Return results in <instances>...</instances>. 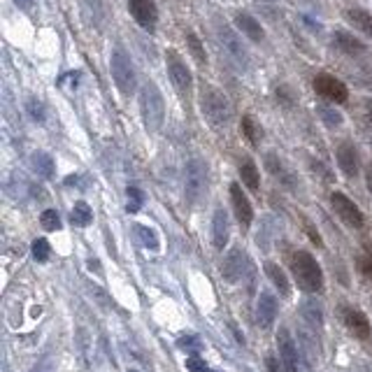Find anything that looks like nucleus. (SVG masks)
I'll return each instance as SVG.
<instances>
[{"instance_id": "b1692460", "label": "nucleus", "mask_w": 372, "mask_h": 372, "mask_svg": "<svg viewBox=\"0 0 372 372\" xmlns=\"http://www.w3.org/2000/svg\"><path fill=\"white\" fill-rule=\"evenodd\" d=\"M31 165H33V170H35L40 177H45V179H49L54 175V170H56V163H54V159L47 152H35V154H33Z\"/></svg>"}, {"instance_id": "c756f323", "label": "nucleus", "mask_w": 372, "mask_h": 372, "mask_svg": "<svg viewBox=\"0 0 372 372\" xmlns=\"http://www.w3.org/2000/svg\"><path fill=\"white\" fill-rule=\"evenodd\" d=\"M186 45H188V51H191V56L195 58V63L205 65V63H207L205 47H202V42H200L198 35H195L193 31H188V33H186Z\"/></svg>"}, {"instance_id": "79ce46f5", "label": "nucleus", "mask_w": 372, "mask_h": 372, "mask_svg": "<svg viewBox=\"0 0 372 372\" xmlns=\"http://www.w3.org/2000/svg\"><path fill=\"white\" fill-rule=\"evenodd\" d=\"M365 181H368V191L372 193V165L365 168Z\"/></svg>"}, {"instance_id": "e433bc0d", "label": "nucleus", "mask_w": 372, "mask_h": 372, "mask_svg": "<svg viewBox=\"0 0 372 372\" xmlns=\"http://www.w3.org/2000/svg\"><path fill=\"white\" fill-rule=\"evenodd\" d=\"M177 347L179 349H186V351H200L202 349V342L195 335H181L179 340H177Z\"/></svg>"}, {"instance_id": "c85d7f7f", "label": "nucleus", "mask_w": 372, "mask_h": 372, "mask_svg": "<svg viewBox=\"0 0 372 372\" xmlns=\"http://www.w3.org/2000/svg\"><path fill=\"white\" fill-rule=\"evenodd\" d=\"M135 233H138V240H140L142 247L152 249V252H156V249L161 247L159 235H156V231H154V228H149V226H135Z\"/></svg>"}, {"instance_id": "c9c22d12", "label": "nucleus", "mask_w": 372, "mask_h": 372, "mask_svg": "<svg viewBox=\"0 0 372 372\" xmlns=\"http://www.w3.org/2000/svg\"><path fill=\"white\" fill-rule=\"evenodd\" d=\"M49 242H47L45 238H38V240H33V256L40 261V263H45L47 259H49Z\"/></svg>"}, {"instance_id": "7c9ffc66", "label": "nucleus", "mask_w": 372, "mask_h": 372, "mask_svg": "<svg viewBox=\"0 0 372 372\" xmlns=\"http://www.w3.org/2000/svg\"><path fill=\"white\" fill-rule=\"evenodd\" d=\"M298 337H300L302 356H305L307 365H312L316 361V356H319V349H316V344L312 342V335H309L307 330H300V333H298Z\"/></svg>"}, {"instance_id": "aec40b11", "label": "nucleus", "mask_w": 372, "mask_h": 372, "mask_svg": "<svg viewBox=\"0 0 372 372\" xmlns=\"http://www.w3.org/2000/svg\"><path fill=\"white\" fill-rule=\"evenodd\" d=\"M235 24H238V29L245 33L252 42H263V40H266V31H263L261 22L259 19H254L252 15H247V12L235 15Z\"/></svg>"}, {"instance_id": "58836bf2", "label": "nucleus", "mask_w": 372, "mask_h": 372, "mask_svg": "<svg viewBox=\"0 0 372 372\" xmlns=\"http://www.w3.org/2000/svg\"><path fill=\"white\" fill-rule=\"evenodd\" d=\"M358 270L365 277H372V252H365L361 259H358Z\"/></svg>"}, {"instance_id": "ea45409f", "label": "nucleus", "mask_w": 372, "mask_h": 372, "mask_svg": "<svg viewBox=\"0 0 372 372\" xmlns=\"http://www.w3.org/2000/svg\"><path fill=\"white\" fill-rule=\"evenodd\" d=\"M15 5H17L19 10L29 12V10H33V5H35V0H15Z\"/></svg>"}, {"instance_id": "4c0bfd02", "label": "nucleus", "mask_w": 372, "mask_h": 372, "mask_svg": "<svg viewBox=\"0 0 372 372\" xmlns=\"http://www.w3.org/2000/svg\"><path fill=\"white\" fill-rule=\"evenodd\" d=\"M186 370L188 372H209L205 361H202V358H198V356H188L186 358Z\"/></svg>"}, {"instance_id": "dca6fc26", "label": "nucleus", "mask_w": 372, "mask_h": 372, "mask_svg": "<svg viewBox=\"0 0 372 372\" xmlns=\"http://www.w3.org/2000/svg\"><path fill=\"white\" fill-rule=\"evenodd\" d=\"M82 19L89 29H103L105 24V0H82L79 3Z\"/></svg>"}, {"instance_id": "20e7f679", "label": "nucleus", "mask_w": 372, "mask_h": 372, "mask_svg": "<svg viewBox=\"0 0 372 372\" xmlns=\"http://www.w3.org/2000/svg\"><path fill=\"white\" fill-rule=\"evenodd\" d=\"M110 70H112V79H114V84H117V89L124 93V96H133L135 86H138V74H135L131 56H128L121 47H114L112 58H110Z\"/></svg>"}, {"instance_id": "bb28decb", "label": "nucleus", "mask_w": 372, "mask_h": 372, "mask_svg": "<svg viewBox=\"0 0 372 372\" xmlns=\"http://www.w3.org/2000/svg\"><path fill=\"white\" fill-rule=\"evenodd\" d=\"M240 177L245 181L247 188H252V191H259L261 186V177H259V168L254 165V161H245V163L240 165Z\"/></svg>"}, {"instance_id": "4468645a", "label": "nucleus", "mask_w": 372, "mask_h": 372, "mask_svg": "<svg viewBox=\"0 0 372 372\" xmlns=\"http://www.w3.org/2000/svg\"><path fill=\"white\" fill-rule=\"evenodd\" d=\"M342 319H344V326H347L351 333H354L358 340H368L372 328H370V321L368 316L363 312H358L354 307H342Z\"/></svg>"}, {"instance_id": "1a4fd4ad", "label": "nucleus", "mask_w": 372, "mask_h": 372, "mask_svg": "<svg viewBox=\"0 0 372 372\" xmlns=\"http://www.w3.org/2000/svg\"><path fill=\"white\" fill-rule=\"evenodd\" d=\"M128 12L142 29L152 33L159 24V8L154 0H128Z\"/></svg>"}, {"instance_id": "2eb2a0df", "label": "nucleus", "mask_w": 372, "mask_h": 372, "mask_svg": "<svg viewBox=\"0 0 372 372\" xmlns=\"http://www.w3.org/2000/svg\"><path fill=\"white\" fill-rule=\"evenodd\" d=\"M277 319V298L268 291H263L256 302V323L261 328H270Z\"/></svg>"}, {"instance_id": "423d86ee", "label": "nucleus", "mask_w": 372, "mask_h": 372, "mask_svg": "<svg viewBox=\"0 0 372 372\" xmlns=\"http://www.w3.org/2000/svg\"><path fill=\"white\" fill-rule=\"evenodd\" d=\"M207 191V165L200 159H191L184 168V198L198 202Z\"/></svg>"}, {"instance_id": "6ab92c4d", "label": "nucleus", "mask_w": 372, "mask_h": 372, "mask_svg": "<svg viewBox=\"0 0 372 372\" xmlns=\"http://www.w3.org/2000/svg\"><path fill=\"white\" fill-rule=\"evenodd\" d=\"M266 168L270 172H273V177H277L282 181L284 186H289V188H296V175H291V170L286 168V163L277 156L275 152H270L266 154Z\"/></svg>"}, {"instance_id": "6e6552de", "label": "nucleus", "mask_w": 372, "mask_h": 372, "mask_svg": "<svg viewBox=\"0 0 372 372\" xmlns=\"http://www.w3.org/2000/svg\"><path fill=\"white\" fill-rule=\"evenodd\" d=\"M314 91L319 93L321 98L333 100V103H347V98H349V91H347V86H344V82H340L337 77L326 74V72L314 77Z\"/></svg>"}, {"instance_id": "c03bdc74", "label": "nucleus", "mask_w": 372, "mask_h": 372, "mask_svg": "<svg viewBox=\"0 0 372 372\" xmlns=\"http://www.w3.org/2000/svg\"><path fill=\"white\" fill-rule=\"evenodd\" d=\"M131 372H138V370H131Z\"/></svg>"}, {"instance_id": "f257e3e1", "label": "nucleus", "mask_w": 372, "mask_h": 372, "mask_svg": "<svg viewBox=\"0 0 372 372\" xmlns=\"http://www.w3.org/2000/svg\"><path fill=\"white\" fill-rule=\"evenodd\" d=\"M140 112L149 133H159L165 121V100L163 93L154 82H145L140 89Z\"/></svg>"}, {"instance_id": "9b49d317", "label": "nucleus", "mask_w": 372, "mask_h": 372, "mask_svg": "<svg viewBox=\"0 0 372 372\" xmlns=\"http://www.w3.org/2000/svg\"><path fill=\"white\" fill-rule=\"evenodd\" d=\"M247 268H249L247 254L242 252V249H231L228 256L221 263V275H223V280H226V282L238 284L242 277H245Z\"/></svg>"}, {"instance_id": "72a5a7b5", "label": "nucleus", "mask_w": 372, "mask_h": 372, "mask_svg": "<svg viewBox=\"0 0 372 372\" xmlns=\"http://www.w3.org/2000/svg\"><path fill=\"white\" fill-rule=\"evenodd\" d=\"M316 112H319L321 121H323V124H326L328 128H337V126H342V114L337 112V110H333V107L321 105Z\"/></svg>"}, {"instance_id": "37998d69", "label": "nucleus", "mask_w": 372, "mask_h": 372, "mask_svg": "<svg viewBox=\"0 0 372 372\" xmlns=\"http://www.w3.org/2000/svg\"><path fill=\"white\" fill-rule=\"evenodd\" d=\"M365 114H368V119L372 121V100H368V103H365Z\"/></svg>"}, {"instance_id": "cd10ccee", "label": "nucleus", "mask_w": 372, "mask_h": 372, "mask_svg": "<svg viewBox=\"0 0 372 372\" xmlns=\"http://www.w3.org/2000/svg\"><path fill=\"white\" fill-rule=\"evenodd\" d=\"M242 133H245V138L252 142V145H259L263 138V128L256 124V119L252 114H245V117H242Z\"/></svg>"}, {"instance_id": "5701e85b", "label": "nucleus", "mask_w": 372, "mask_h": 372, "mask_svg": "<svg viewBox=\"0 0 372 372\" xmlns=\"http://www.w3.org/2000/svg\"><path fill=\"white\" fill-rule=\"evenodd\" d=\"M344 17H347V22L354 26V29H358L368 38H372V15L370 12H365L361 8H351V10L344 12Z\"/></svg>"}, {"instance_id": "f03ea898", "label": "nucleus", "mask_w": 372, "mask_h": 372, "mask_svg": "<svg viewBox=\"0 0 372 372\" xmlns=\"http://www.w3.org/2000/svg\"><path fill=\"white\" fill-rule=\"evenodd\" d=\"M291 270H293L298 286L302 291H307V293H319L323 289V273L312 254L296 252L291 256Z\"/></svg>"}, {"instance_id": "f8f14e48", "label": "nucleus", "mask_w": 372, "mask_h": 372, "mask_svg": "<svg viewBox=\"0 0 372 372\" xmlns=\"http://www.w3.org/2000/svg\"><path fill=\"white\" fill-rule=\"evenodd\" d=\"M277 349H280V358L284 363V370L300 372V354H298L296 342L291 340L286 328H280V333H277Z\"/></svg>"}, {"instance_id": "393cba45", "label": "nucleus", "mask_w": 372, "mask_h": 372, "mask_svg": "<svg viewBox=\"0 0 372 372\" xmlns=\"http://www.w3.org/2000/svg\"><path fill=\"white\" fill-rule=\"evenodd\" d=\"M266 275L270 277V282L275 284L277 291H280L282 296H289V293H291V286H289L286 275H284V270L277 266V263H266Z\"/></svg>"}, {"instance_id": "4be33fe9", "label": "nucleus", "mask_w": 372, "mask_h": 372, "mask_svg": "<svg viewBox=\"0 0 372 372\" xmlns=\"http://www.w3.org/2000/svg\"><path fill=\"white\" fill-rule=\"evenodd\" d=\"M300 316H302V319H305L314 330H321V328H323V309H321L319 302L312 300V298H307V300L300 305Z\"/></svg>"}, {"instance_id": "f704fd0d", "label": "nucleus", "mask_w": 372, "mask_h": 372, "mask_svg": "<svg viewBox=\"0 0 372 372\" xmlns=\"http://www.w3.org/2000/svg\"><path fill=\"white\" fill-rule=\"evenodd\" d=\"M40 223H42L45 231H58L60 228V216L56 209H45L42 216H40Z\"/></svg>"}, {"instance_id": "0eeeda50", "label": "nucleus", "mask_w": 372, "mask_h": 372, "mask_svg": "<svg viewBox=\"0 0 372 372\" xmlns=\"http://www.w3.org/2000/svg\"><path fill=\"white\" fill-rule=\"evenodd\" d=\"M165 58H168V74H170V79H172V86L181 96H188V93H191V84H193L191 70H188L186 63L175 51H168Z\"/></svg>"}, {"instance_id": "412c9836", "label": "nucleus", "mask_w": 372, "mask_h": 372, "mask_svg": "<svg viewBox=\"0 0 372 372\" xmlns=\"http://www.w3.org/2000/svg\"><path fill=\"white\" fill-rule=\"evenodd\" d=\"M333 45H335V49H340L342 54H347V56H361V54L365 51V45L361 42V40H356L347 31H335L333 33Z\"/></svg>"}, {"instance_id": "9d476101", "label": "nucleus", "mask_w": 372, "mask_h": 372, "mask_svg": "<svg viewBox=\"0 0 372 372\" xmlns=\"http://www.w3.org/2000/svg\"><path fill=\"white\" fill-rule=\"evenodd\" d=\"M330 202H333V209L337 212V216H340V219L347 223V226H351V228H363V223H365L363 212L356 207L354 200H349L344 193L335 191L333 195H330Z\"/></svg>"}, {"instance_id": "a878e982", "label": "nucleus", "mask_w": 372, "mask_h": 372, "mask_svg": "<svg viewBox=\"0 0 372 372\" xmlns=\"http://www.w3.org/2000/svg\"><path fill=\"white\" fill-rule=\"evenodd\" d=\"M70 221H72V226L86 228V226H89V223L93 221V212H91V207L86 205L84 200L74 202V207H72V212H70Z\"/></svg>"}, {"instance_id": "a211bd4d", "label": "nucleus", "mask_w": 372, "mask_h": 372, "mask_svg": "<svg viewBox=\"0 0 372 372\" xmlns=\"http://www.w3.org/2000/svg\"><path fill=\"white\" fill-rule=\"evenodd\" d=\"M228 233H231V223H228V214L223 207H216L212 216V240L216 249H223L228 242Z\"/></svg>"}, {"instance_id": "f3484780", "label": "nucleus", "mask_w": 372, "mask_h": 372, "mask_svg": "<svg viewBox=\"0 0 372 372\" xmlns=\"http://www.w3.org/2000/svg\"><path fill=\"white\" fill-rule=\"evenodd\" d=\"M337 165H340V170L347 175V177H356L358 175V152L356 147L351 145V142H342L340 147H337Z\"/></svg>"}, {"instance_id": "7ed1b4c3", "label": "nucleus", "mask_w": 372, "mask_h": 372, "mask_svg": "<svg viewBox=\"0 0 372 372\" xmlns=\"http://www.w3.org/2000/svg\"><path fill=\"white\" fill-rule=\"evenodd\" d=\"M200 107H202V114H205V119L209 121L212 126H228L231 124V117H233V107L228 103V98L223 96L219 89H214V86L205 84L200 89Z\"/></svg>"}, {"instance_id": "39448f33", "label": "nucleus", "mask_w": 372, "mask_h": 372, "mask_svg": "<svg viewBox=\"0 0 372 372\" xmlns=\"http://www.w3.org/2000/svg\"><path fill=\"white\" fill-rule=\"evenodd\" d=\"M216 38H219L221 49L226 51V56L231 58V63L238 67V70H247L249 67V51H247V47L242 45L238 33H235L231 26L219 24L216 26Z\"/></svg>"}, {"instance_id": "2f4dec72", "label": "nucleus", "mask_w": 372, "mask_h": 372, "mask_svg": "<svg viewBox=\"0 0 372 372\" xmlns=\"http://www.w3.org/2000/svg\"><path fill=\"white\" fill-rule=\"evenodd\" d=\"M26 112H29V117L35 121V124H45L47 110H45V103H42V100L29 98V100H26Z\"/></svg>"}, {"instance_id": "a19ab883", "label": "nucleus", "mask_w": 372, "mask_h": 372, "mask_svg": "<svg viewBox=\"0 0 372 372\" xmlns=\"http://www.w3.org/2000/svg\"><path fill=\"white\" fill-rule=\"evenodd\" d=\"M266 365H268L270 372H280V365H277V358L275 356H268L266 358Z\"/></svg>"}, {"instance_id": "473e14b6", "label": "nucleus", "mask_w": 372, "mask_h": 372, "mask_svg": "<svg viewBox=\"0 0 372 372\" xmlns=\"http://www.w3.org/2000/svg\"><path fill=\"white\" fill-rule=\"evenodd\" d=\"M126 191H128V205H126V212H128V214L140 212V207L145 205V193H142L138 186H128Z\"/></svg>"}, {"instance_id": "ddd939ff", "label": "nucleus", "mask_w": 372, "mask_h": 372, "mask_svg": "<svg viewBox=\"0 0 372 372\" xmlns=\"http://www.w3.org/2000/svg\"><path fill=\"white\" fill-rule=\"evenodd\" d=\"M231 202H233V212L238 216V221L242 223V228H249L254 221V209H252V202L242 191L240 184H231Z\"/></svg>"}]
</instances>
